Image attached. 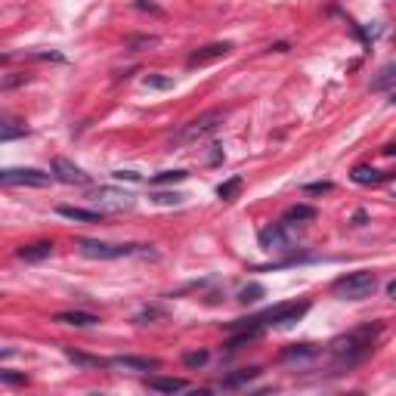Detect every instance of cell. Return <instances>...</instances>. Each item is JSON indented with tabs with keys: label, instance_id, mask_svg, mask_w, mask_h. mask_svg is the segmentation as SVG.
Listing matches in <instances>:
<instances>
[{
	"label": "cell",
	"instance_id": "obj_1",
	"mask_svg": "<svg viewBox=\"0 0 396 396\" xmlns=\"http://www.w3.org/2000/svg\"><path fill=\"white\" fill-rule=\"evenodd\" d=\"M375 285L378 279L375 273H369V269H359V273H347L335 279V285H331V294L340 300H366L375 294Z\"/></svg>",
	"mask_w": 396,
	"mask_h": 396
},
{
	"label": "cell",
	"instance_id": "obj_2",
	"mask_svg": "<svg viewBox=\"0 0 396 396\" xmlns=\"http://www.w3.org/2000/svg\"><path fill=\"white\" fill-rule=\"evenodd\" d=\"M378 335V325L375 328H359V331H353V335H347V338H338L335 344H331V353L338 356L340 362H356V359H362L369 350H371V338Z\"/></svg>",
	"mask_w": 396,
	"mask_h": 396
},
{
	"label": "cell",
	"instance_id": "obj_3",
	"mask_svg": "<svg viewBox=\"0 0 396 396\" xmlns=\"http://www.w3.org/2000/svg\"><path fill=\"white\" fill-rule=\"evenodd\" d=\"M307 309H309L307 300H291V304H276L273 309L254 316V319H238L232 325H242V328H245V325H291V322H298Z\"/></svg>",
	"mask_w": 396,
	"mask_h": 396
},
{
	"label": "cell",
	"instance_id": "obj_4",
	"mask_svg": "<svg viewBox=\"0 0 396 396\" xmlns=\"http://www.w3.org/2000/svg\"><path fill=\"white\" fill-rule=\"evenodd\" d=\"M77 251L93 260H118V257L136 254V245H112V242H99V238H77Z\"/></svg>",
	"mask_w": 396,
	"mask_h": 396
},
{
	"label": "cell",
	"instance_id": "obj_5",
	"mask_svg": "<svg viewBox=\"0 0 396 396\" xmlns=\"http://www.w3.org/2000/svg\"><path fill=\"white\" fill-rule=\"evenodd\" d=\"M223 124V112H205L198 115V118H192L186 127L177 134V143H192V139H205L217 134V127Z\"/></svg>",
	"mask_w": 396,
	"mask_h": 396
},
{
	"label": "cell",
	"instance_id": "obj_6",
	"mask_svg": "<svg viewBox=\"0 0 396 396\" xmlns=\"http://www.w3.org/2000/svg\"><path fill=\"white\" fill-rule=\"evenodd\" d=\"M53 174H44V170L37 167H6L0 170V183L4 186H50Z\"/></svg>",
	"mask_w": 396,
	"mask_h": 396
},
{
	"label": "cell",
	"instance_id": "obj_7",
	"mask_svg": "<svg viewBox=\"0 0 396 396\" xmlns=\"http://www.w3.org/2000/svg\"><path fill=\"white\" fill-rule=\"evenodd\" d=\"M291 245V223H273V226L260 229V248L267 251H285Z\"/></svg>",
	"mask_w": 396,
	"mask_h": 396
},
{
	"label": "cell",
	"instance_id": "obj_8",
	"mask_svg": "<svg viewBox=\"0 0 396 396\" xmlns=\"http://www.w3.org/2000/svg\"><path fill=\"white\" fill-rule=\"evenodd\" d=\"M53 177L68 186H90V174H84L77 165H72L68 158H53Z\"/></svg>",
	"mask_w": 396,
	"mask_h": 396
},
{
	"label": "cell",
	"instance_id": "obj_9",
	"mask_svg": "<svg viewBox=\"0 0 396 396\" xmlns=\"http://www.w3.org/2000/svg\"><path fill=\"white\" fill-rule=\"evenodd\" d=\"M96 201H99L103 207H112V211H124V207H134V196H130V192L112 189V186H103V189H96Z\"/></svg>",
	"mask_w": 396,
	"mask_h": 396
},
{
	"label": "cell",
	"instance_id": "obj_10",
	"mask_svg": "<svg viewBox=\"0 0 396 396\" xmlns=\"http://www.w3.org/2000/svg\"><path fill=\"white\" fill-rule=\"evenodd\" d=\"M112 366L127 371H155L161 369V359H155V356H115Z\"/></svg>",
	"mask_w": 396,
	"mask_h": 396
},
{
	"label": "cell",
	"instance_id": "obj_11",
	"mask_svg": "<svg viewBox=\"0 0 396 396\" xmlns=\"http://www.w3.org/2000/svg\"><path fill=\"white\" fill-rule=\"evenodd\" d=\"M229 50H232V44H226V41H223V44H207V46H201V50L192 53L189 65L192 68H196V65H207V62H214V59H223Z\"/></svg>",
	"mask_w": 396,
	"mask_h": 396
},
{
	"label": "cell",
	"instance_id": "obj_12",
	"mask_svg": "<svg viewBox=\"0 0 396 396\" xmlns=\"http://www.w3.org/2000/svg\"><path fill=\"white\" fill-rule=\"evenodd\" d=\"M53 242H31V245H22V248H15V257L19 260H28V263H34V260H46L53 254Z\"/></svg>",
	"mask_w": 396,
	"mask_h": 396
},
{
	"label": "cell",
	"instance_id": "obj_13",
	"mask_svg": "<svg viewBox=\"0 0 396 396\" xmlns=\"http://www.w3.org/2000/svg\"><path fill=\"white\" fill-rule=\"evenodd\" d=\"M146 384H149V390H155V393H180V390H189V381H183V378H161V375H155Z\"/></svg>",
	"mask_w": 396,
	"mask_h": 396
},
{
	"label": "cell",
	"instance_id": "obj_14",
	"mask_svg": "<svg viewBox=\"0 0 396 396\" xmlns=\"http://www.w3.org/2000/svg\"><path fill=\"white\" fill-rule=\"evenodd\" d=\"M56 322L75 325V328H87V325H96L99 322V316L84 313V309H68V313H56Z\"/></svg>",
	"mask_w": 396,
	"mask_h": 396
},
{
	"label": "cell",
	"instance_id": "obj_15",
	"mask_svg": "<svg viewBox=\"0 0 396 396\" xmlns=\"http://www.w3.org/2000/svg\"><path fill=\"white\" fill-rule=\"evenodd\" d=\"M59 214L65 217V220H75V223H99V220H103V214H99V211H87V207H72V205H62Z\"/></svg>",
	"mask_w": 396,
	"mask_h": 396
},
{
	"label": "cell",
	"instance_id": "obj_16",
	"mask_svg": "<svg viewBox=\"0 0 396 396\" xmlns=\"http://www.w3.org/2000/svg\"><path fill=\"white\" fill-rule=\"evenodd\" d=\"M65 356L72 362H77V366H84V369H106V366H112V359H103V356H87L81 350H72V347H65Z\"/></svg>",
	"mask_w": 396,
	"mask_h": 396
},
{
	"label": "cell",
	"instance_id": "obj_17",
	"mask_svg": "<svg viewBox=\"0 0 396 396\" xmlns=\"http://www.w3.org/2000/svg\"><path fill=\"white\" fill-rule=\"evenodd\" d=\"M387 174H381V170H375V167H369V165H359V167H353V183H359V186H375V183H381Z\"/></svg>",
	"mask_w": 396,
	"mask_h": 396
},
{
	"label": "cell",
	"instance_id": "obj_18",
	"mask_svg": "<svg viewBox=\"0 0 396 396\" xmlns=\"http://www.w3.org/2000/svg\"><path fill=\"white\" fill-rule=\"evenodd\" d=\"M371 90H396V62H390V65H384L378 72V77L371 81Z\"/></svg>",
	"mask_w": 396,
	"mask_h": 396
},
{
	"label": "cell",
	"instance_id": "obj_19",
	"mask_svg": "<svg viewBox=\"0 0 396 396\" xmlns=\"http://www.w3.org/2000/svg\"><path fill=\"white\" fill-rule=\"evenodd\" d=\"M260 375V369H238L236 375H229V378H223L217 387H226V390H232V387H242V384H248V381H254V378Z\"/></svg>",
	"mask_w": 396,
	"mask_h": 396
},
{
	"label": "cell",
	"instance_id": "obj_20",
	"mask_svg": "<svg viewBox=\"0 0 396 396\" xmlns=\"http://www.w3.org/2000/svg\"><path fill=\"white\" fill-rule=\"evenodd\" d=\"M25 134H28L25 124H19V121H13V118L0 121V139H4V143H10V139H15V136H25Z\"/></svg>",
	"mask_w": 396,
	"mask_h": 396
},
{
	"label": "cell",
	"instance_id": "obj_21",
	"mask_svg": "<svg viewBox=\"0 0 396 396\" xmlns=\"http://www.w3.org/2000/svg\"><path fill=\"white\" fill-rule=\"evenodd\" d=\"M242 186H245V180H242V177H229L226 183H220V186H217V196H220L223 201H232V198L238 196V192H242Z\"/></svg>",
	"mask_w": 396,
	"mask_h": 396
},
{
	"label": "cell",
	"instance_id": "obj_22",
	"mask_svg": "<svg viewBox=\"0 0 396 396\" xmlns=\"http://www.w3.org/2000/svg\"><path fill=\"white\" fill-rule=\"evenodd\" d=\"M307 220H316V211L307 205H294L285 211V223H307Z\"/></svg>",
	"mask_w": 396,
	"mask_h": 396
},
{
	"label": "cell",
	"instance_id": "obj_23",
	"mask_svg": "<svg viewBox=\"0 0 396 396\" xmlns=\"http://www.w3.org/2000/svg\"><path fill=\"white\" fill-rule=\"evenodd\" d=\"M143 84H146V87H152V90H170V87H174V77H167V75H146Z\"/></svg>",
	"mask_w": 396,
	"mask_h": 396
},
{
	"label": "cell",
	"instance_id": "obj_24",
	"mask_svg": "<svg viewBox=\"0 0 396 396\" xmlns=\"http://www.w3.org/2000/svg\"><path fill=\"white\" fill-rule=\"evenodd\" d=\"M149 198L155 201V205H183L186 196H180V192H152Z\"/></svg>",
	"mask_w": 396,
	"mask_h": 396
},
{
	"label": "cell",
	"instance_id": "obj_25",
	"mask_svg": "<svg viewBox=\"0 0 396 396\" xmlns=\"http://www.w3.org/2000/svg\"><path fill=\"white\" fill-rule=\"evenodd\" d=\"M186 170H165V174H158V177H152V183L155 186H165V183H180V180H186Z\"/></svg>",
	"mask_w": 396,
	"mask_h": 396
},
{
	"label": "cell",
	"instance_id": "obj_26",
	"mask_svg": "<svg viewBox=\"0 0 396 396\" xmlns=\"http://www.w3.org/2000/svg\"><path fill=\"white\" fill-rule=\"evenodd\" d=\"M316 350L309 344H294V347H288V350L282 353V359H304V356H313Z\"/></svg>",
	"mask_w": 396,
	"mask_h": 396
},
{
	"label": "cell",
	"instance_id": "obj_27",
	"mask_svg": "<svg viewBox=\"0 0 396 396\" xmlns=\"http://www.w3.org/2000/svg\"><path fill=\"white\" fill-rule=\"evenodd\" d=\"M260 298H263V285H245L242 294H238L242 304H254V300H260Z\"/></svg>",
	"mask_w": 396,
	"mask_h": 396
},
{
	"label": "cell",
	"instance_id": "obj_28",
	"mask_svg": "<svg viewBox=\"0 0 396 396\" xmlns=\"http://www.w3.org/2000/svg\"><path fill=\"white\" fill-rule=\"evenodd\" d=\"M183 362H186L189 369H198V366H205V362H207V353H205V350H198V353H186V356H183Z\"/></svg>",
	"mask_w": 396,
	"mask_h": 396
},
{
	"label": "cell",
	"instance_id": "obj_29",
	"mask_svg": "<svg viewBox=\"0 0 396 396\" xmlns=\"http://www.w3.org/2000/svg\"><path fill=\"white\" fill-rule=\"evenodd\" d=\"M304 189H307V192H316V196H319V192H331V189H335V183H307Z\"/></svg>",
	"mask_w": 396,
	"mask_h": 396
},
{
	"label": "cell",
	"instance_id": "obj_30",
	"mask_svg": "<svg viewBox=\"0 0 396 396\" xmlns=\"http://www.w3.org/2000/svg\"><path fill=\"white\" fill-rule=\"evenodd\" d=\"M0 378L6 384H25V375H15V371H0Z\"/></svg>",
	"mask_w": 396,
	"mask_h": 396
},
{
	"label": "cell",
	"instance_id": "obj_31",
	"mask_svg": "<svg viewBox=\"0 0 396 396\" xmlns=\"http://www.w3.org/2000/svg\"><path fill=\"white\" fill-rule=\"evenodd\" d=\"M115 180H139V174H136V170H118V174H115Z\"/></svg>",
	"mask_w": 396,
	"mask_h": 396
},
{
	"label": "cell",
	"instance_id": "obj_32",
	"mask_svg": "<svg viewBox=\"0 0 396 396\" xmlns=\"http://www.w3.org/2000/svg\"><path fill=\"white\" fill-rule=\"evenodd\" d=\"M136 6H139V10H152V13H158V6L149 4V0H136Z\"/></svg>",
	"mask_w": 396,
	"mask_h": 396
},
{
	"label": "cell",
	"instance_id": "obj_33",
	"mask_svg": "<svg viewBox=\"0 0 396 396\" xmlns=\"http://www.w3.org/2000/svg\"><path fill=\"white\" fill-rule=\"evenodd\" d=\"M362 223H366V211H356L353 214V226H362Z\"/></svg>",
	"mask_w": 396,
	"mask_h": 396
},
{
	"label": "cell",
	"instance_id": "obj_34",
	"mask_svg": "<svg viewBox=\"0 0 396 396\" xmlns=\"http://www.w3.org/2000/svg\"><path fill=\"white\" fill-rule=\"evenodd\" d=\"M381 152H384V155H390V158H393V155H396V139H393V143H387Z\"/></svg>",
	"mask_w": 396,
	"mask_h": 396
},
{
	"label": "cell",
	"instance_id": "obj_35",
	"mask_svg": "<svg viewBox=\"0 0 396 396\" xmlns=\"http://www.w3.org/2000/svg\"><path fill=\"white\" fill-rule=\"evenodd\" d=\"M387 294H390V300H396V279L393 282H387Z\"/></svg>",
	"mask_w": 396,
	"mask_h": 396
},
{
	"label": "cell",
	"instance_id": "obj_36",
	"mask_svg": "<svg viewBox=\"0 0 396 396\" xmlns=\"http://www.w3.org/2000/svg\"><path fill=\"white\" fill-rule=\"evenodd\" d=\"M390 103H393V106H396V90H393V96H390Z\"/></svg>",
	"mask_w": 396,
	"mask_h": 396
}]
</instances>
